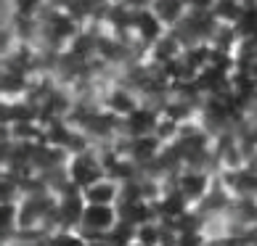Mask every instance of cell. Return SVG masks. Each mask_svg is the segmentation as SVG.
<instances>
[{"label":"cell","instance_id":"11","mask_svg":"<svg viewBox=\"0 0 257 246\" xmlns=\"http://www.w3.org/2000/svg\"><path fill=\"white\" fill-rule=\"evenodd\" d=\"M19 198V185L11 172H0V201H16Z\"/></svg>","mask_w":257,"mask_h":246},{"label":"cell","instance_id":"13","mask_svg":"<svg viewBox=\"0 0 257 246\" xmlns=\"http://www.w3.org/2000/svg\"><path fill=\"white\" fill-rule=\"evenodd\" d=\"M0 246H8V243H0Z\"/></svg>","mask_w":257,"mask_h":246},{"label":"cell","instance_id":"1","mask_svg":"<svg viewBox=\"0 0 257 246\" xmlns=\"http://www.w3.org/2000/svg\"><path fill=\"white\" fill-rule=\"evenodd\" d=\"M114 222H117V209H114V204H85L82 214H80L77 233L85 241L98 238V235L106 233Z\"/></svg>","mask_w":257,"mask_h":246},{"label":"cell","instance_id":"3","mask_svg":"<svg viewBox=\"0 0 257 246\" xmlns=\"http://www.w3.org/2000/svg\"><path fill=\"white\" fill-rule=\"evenodd\" d=\"M66 175H69V185L82 191L85 185H90V183H96L98 177H103L101 156L90 154V151H74L72 159L66 162Z\"/></svg>","mask_w":257,"mask_h":246},{"label":"cell","instance_id":"10","mask_svg":"<svg viewBox=\"0 0 257 246\" xmlns=\"http://www.w3.org/2000/svg\"><path fill=\"white\" fill-rule=\"evenodd\" d=\"M16 228V201H0V243L11 241Z\"/></svg>","mask_w":257,"mask_h":246},{"label":"cell","instance_id":"12","mask_svg":"<svg viewBox=\"0 0 257 246\" xmlns=\"http://www.w3.org/2000/svg\"><path fill=\"white\" fill-rule=\"evenodd\" d=\"M85 241V238H82ZM85 246H111L106 238H103V235H98V238H88V241H85Z\"/></svg>","mask_w":257,"mask_h":246},{"label":"cell","instance_id":"4","mask_svg":"<svg viewBox=\"0 0 257 246\" xmlns=\"http://www.w3.org/2000/svg\"><path fill=\"white\" fill-rule=\"evenodd\" d=\"M175 188L180 191V196H183L188 204L202 201V198L207 196V191H209V175L202 172V169H196V167H188V169H183V172L178 175Z\"/></svg>","mask_w":257,"mask_h":246},{"label":"cell","instance_id":"9","mask_svg":"<svg viewBox=\"0 0 257 246\" xmlns=\"http://www.w3.org/2000/svg\"><path fill=\"white\" fill-rule=\"evenodd\" d=\"M138 106H141L138 98L133 96L130 90H125V88H114L109 93V98H106V109L111 111V114H117V117H125V114H130L133 109H138Z\"/></svg>","mask_w":257,"mask_h":246},{"label":"cell","instance_id":"2","mask_svg":"<svg viewBox=\"0 0 257 246\" xmlns=\"http://www.w3.org/2000/svg\"><path fill=\"white\" fill-rule=\"evenodd\" d=\"M82 206H85L82 193H80L74 185H69V188H66V191H61V193H56V201H53V222H56V230H77Z\"/></svg>","mask_w":257,"mask_h":246},{"label":"cell","instance_id":"8","mask_svg":"<svg viewBox=\"0 0 257 246\" xmlns=\"http://www.w3.org/2000/svg\"><path fill=\"white\" fill-rule=\"evenodd\" d=\"M149 11L157 16L162 27H178V22L186 16L188 6L186 0H149Z\"/></svg>","mask_w":257,"mask_h":246},{"label":"cell","instance_id":"6","mask_svg":"<svg viewBox=\"0 0 257 246\" xmlns=\"http://www.w3.org/2000/svg\"><path fill=\"white\" fill-rule=\"evenodd\" d=\"M82 201L85 204H117L119 198V183L114 180V177H98L96 183L85 185L82 188Z\"/></svg>","mask_w":257,"mask_h":246},{"label":"cell","instance_id":"7","mask_svg":"<svg viewBox=\"0 0 257 246\" xmlns=\"http://www.w3.org/2000/svg\"><path fill=\"white\" fill-rule=\"evenodd\" d=\"M157 122H159V117L154 114V111L138 106V109H133L130 114L122 117L119 125L127 130L130 138H136V135H151V132H154V127H157Z\"/></svg>","mask_w":257,"mask_h":246},{"label":"cell","instance_id":"5","mask_svg":"<svg viewBox=\"0 0 257 246\" xmlns=\"http://www.w3.org/2000/svg\"><path fill=\"white\" fill-rule=\"evenodd\" d=\"M130 30L136 32L141 40H144V45H151L157 40V37L165 35V27H162L157 22V16L149 11V8H133V19H130Z\"/></svg>","mask_w":257,"mask_h":246}]
</instances>
